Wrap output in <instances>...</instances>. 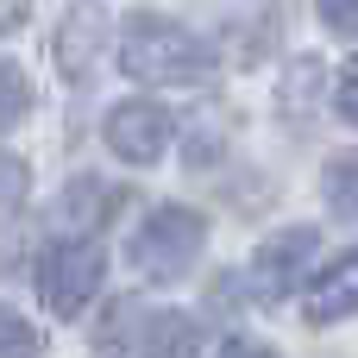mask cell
Wrapping results in <instances>:
<instances>
[{
  "label": "cell",
  "instance_id": "obj_1",
  "mask_svg": "<svg viewBox=\"0 0 358 358\" xmlns=\"http://www.w3.org/2000/svg\"><path fill=\"white\" fill-rule=\"evenodd\" d=\"M120 63H126V76H138V82H201V76L214 69V50H208L195 31H182V25H170V19H157V13H138V19L126 25Z\"/></svg>",
  "mask_w": 358,
  "mask_h": 358
},
{
  "label": "cell",
  "instance_id": "obj_2",
  "mask_svg": "<svg viewBox=\"0 0 358 358\" xmlns=\"http://www.w3.org/2000/svg\"><path fill=\"white\" fill-rule=\"evenodd\" d=\"M201 239H208V227H201L195 208H157V214L132 233V271H138L145 283H176V277L201 258Z\"/></svg>",
  "mask_w": 358,
  "mask_h": 358
},
{
  "label": "cell",
  "instance_id": "obj_3",
  "mask_svg": "<svg viewBox=\"0 0 358 358\" xmlns=\"http://www.w3.org/2000/svg\"><path fill=\"white\" fill-rule=\"evenodd\" d=\"M101 289V245L94 239H63L38 258V296L57 321H76Z\"/></svg>",
  "mask_w": 358,
  "mask_h": 358
},
{
  "label": "cell",
  "instance_id": "obj_4",
  "mask_svg": "<svg viewBox=\"0 0 358 358\" xmlns=\"http://www.w3.org/2000/svg\"><path fill=\"white\" fill-rule=\"evenodd\" d=\"M107 145L126 164H157L170 151V113L157 101H120L107 113Z\"/></svg>",
  "mask_w": 358,
  "mask_h": 358
},
{
  "label": "cell",
  "instance_id": "obj_5",
  "mask_svg": "<svg viewBox=\"0 0 358 358\" xmlns=\"http://www.w3.org/2000/svg\"><path fill=\"white\" fill-rule=\"evenodd\" d=\"M101 38H107V6L101 0H76L57 25V69L63 76H88L94 57H101Z\"/></svg>",
  "mask_w": 358,
  "mask_h": 358
},
{
  "label": "cell",
  "instance_id": "obj_6",
  "mask_svg": "<svg viewBox=\"0 0 358 358\" xmlns=\"http://www.w3.org/2000/svg\"><path fill=\"white\" fill-rule=\"evenodd\" d=\"M315 227H289V233H277V239H264V252H258V264H252V277H258V289L264 296H283V289H296L302 283V271H308V258H315Z\"/></svg>",
  "mask_w": 358,
  "mask_h": 358
},
{
  "label": "cell",
  "instance_id": "obj_7",
  "mask_svg": "<svg viewBox=\"0 0 358 358\" xmlns=\"http://www.w3.org/2000/svg\"><path fill=\"white\" fill-rule=\"evenodd\" d=\"M302 315H308L315 327L358 315V252H352V258H340L334 271H321V277H315V289L302 296Z\"/></svg>",
  "mask_w": 358,
  "mask_h": 358
},
{
  "label": "cell",
  "instance_id": "obj_8",
  "mask_svg": "<svg viewBox=\"0 0 358 358\" xmlns=\"http://www.w3.org/2000/svg\"><path fill=\"white\" fill-rule=\"evenodd\" d=\"M145 358H195V321L157 315L151 321V340H145Z\"/></svg>",
  "mask_w": 358,
  "mask_h": 358
},
{
  "label": "cell",
  "instance_id": "obj_9",
  "mask_svg": "<svg viewBox=\"0 0 358 358\" xmlns=\"http://www.w3.org/2000/svg\"><path fill=\"white\" fill-rule=\"evenodd\" d=\"M107 208H113V195H107V182H94V176H82V182L63 195V214H69V220L82 214V227H88V220H101Z\"/></svg>",
  "mask_w": 358,
  "mask_h": 358
},
{
  "label": "cell",
  "instance_id": "obj_10",
  "mask_svg": "<svg viewBox=\"0 0 358 358\" xmlns=\"http://www.w3.org/2000/svg\"><path fill=\"white\" fill-rule=\"evenodd\" d=\"M327 201H334V214L358 220V164L352 157H340V164L327 170Z\"/></svg>",
  "mask_w": 358,
  "mask_h": 358
},
{
  "label": "cell",
  "instance_id": "obj_11",
  "mask_svg": "<svg viewBox=\"0 0 358 358\" xmlns=\"http://www.w3.org/2000/svg\"><path fill=\"white\" fill-rule=\"evenodd\" d=\"M25 107H31L25 76H19L13 63H0V132H6V126H19V120H25Z\"/></svg>",
  "mask_w": 358,
  "mask_h": 358
},
{
  "label": "cell",
  "instance_id": "obj_12",
  "mask_svg": "<svg viewBox=\"0 0 358 358\" xmlns=\"http://www.w3.org/2000/svg\"><path fill=\"white\" fill-rule=\"evenodd\" d=\"M315 94H321V63H315V57H302V63L289 69V88H283V107H289V113H302V107H308Z\"/></svg>",
  "mask_w": 358,
  "mask_h": 358
},
{
  "label": "cell",
  "instance_id": "obj_13",
  "mask_svg": "<svg viewBox=\"0 0 358 358\" xmlns=\"http://www.w3.org/2000/svg\"><path fill=\"white\" fill-rule=\"evenodd\" d=\"M0 358H38V334L13 308H0Z\"/></svg>",
  "mask_w": 358,
  "mask_h": 358
},
{
  "label": "cell",
  "instance_id": "obj_14",
  "mask_svg": "<svg viewBox=\"0 0 358 358\" xmlns=\"http://www.w3.org/2000/svg\"><path fill=\"white\" fill-rule=\"evenodd\" d=\"M25 189H31V170H25L13 151H0V214H13V208L25 201Z\"/></svg>",
  "mask_w": 358,
  "mask_h": 358
},
{
  "label": "cell",
  "instance_id": "obj_15",
  "mask_svg": "<svg viewBox=\"0 0 358 358\" xmlns=\"http://www.w3.org/2000/svg\"><path fill=\"white\" fill-rule=\"evenodd\" d=\"M334 107H340V113L358 126V57L340 69V82H334Z\"/></svg>",
  "mask_w": 358,
  "mask_h": 358
},
{
  "label": "cell",
  "instance_id": "obj_16",
  "mask_svg": "<svg viewBox=\"0 0 358 358\" xmlns=\"http://www.w3.org/2000/svg\"><path fill=\"white\" fill-rule=\"evenodd\" d=\"M321 19H327L340 38H358V0H321Z\"/></svg>",
  "mask_w": 358,
  "mask_h": 358
},
{
  "label": "cell",
  "instance_id": "obj_17",
  "mask_svg": "<svg viewBox=\"0 0 358 358\" xmlns=\"http://www.w3.org/2000/svg\"><path fill=\"white\" fill-rule=\"evenodd\" d=\"M25 13H31V0H0V38H6V31H19V25H25Z\"/></svg>",
  "mask_w": 358,
  "mask_h": 358
},
{
  "label": "cell",
  "instance_id": "obj_18",
  "mask_svg": "<svg viewBox=\"0 0 358 358\" xmlns=\"http://www.w3.org/2000/svg\"><path fill=\"white\" fill-rule=\"evenodd\" d=\"M220 358H277V352H271V346H258V340H227Z\"/></svg>",
  "mask_w": 358,
  "mask_h": 358
}]
</instances>
